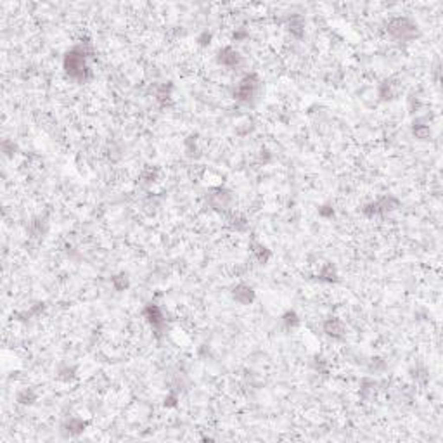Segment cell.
Masks as SVG:
<instances>
[{
	"instance_id": "1",
	"label": "cell",
	"mask_w": 443,
	"mask_h": 443,
	"mask_svg": "<svg viewBox=\"0 0 443 443\" xmlns=\"http://www.w3.org/2000/svg\"><path fill=\"white\" fill-rule=\"evenodd\" d=\"M87 52L83 47H78L75 50L68 52L64 57V69L69 76L78 80H85L87 73H89V68H87Z\"/></svg>"
},
{
	"instance_id": "2",
	"label": "cell",
	"mask_w": 443,
	"mask_h": 443,
	"mask_svg": "<svg viewBox=\"0 0 443 443\" xmlns=\"http://www.w3.org/2000/svg\"><path fill=\"white\" fill-rule=\"evenodd\" d=\"M414 28H415L414 24H412L408 19H405V17H397V19H393L390 24H388L390 33L397 38L412 37V35H414Z\"/></svg>"
},
{
	"instance_id": "3",
	"label": "cell",
	"mask_w": 443,
	"mask_h": 443,
	"mask_svg": "<svg viewBox=\"0 0 443 443\" xmlns=\"http://www.w3.org/2000/svg\"><path fill=\"white\" fill-rule=\"evenodd\" d=\"M256 87H258V80H256V76L255 75L246 76V78L237 85L234 95L237 97L239 100H249L253 95H255Z\"/></svg>"
},
{
	"instance_id": "4",
	"label": "cell",
	"mask_w": 443,
	"mask_h": 443,
	"mask_svg": "<svg viewBox=\"0 0 443 443\" xmlns=\"http://www.w3.org/2000/svg\"><path fill=\"white\" fill-rule=\"evenodd\" d=\"M324 331L327 332L329 336H332V338H341L343 332H345V325H343V322L338 320V318H329V320L324 324Z\"/></svg>"
},
{
	"instance_id": "5",
	"label": "cell",
	"mask_w": 443,
	"mask_h": 443,
	"mask_svg": "<svg viewBox=\"0 0 443 443\" xmlns=\"http://www.w3.org/2000/svg\"><path fill=\"white\" fill-rule=\"evenodd\" d=\"M234 298L239 301V303L248 305V303H251V301H253V298H255V293H253V289H251V287H248V286H237L234 289Z\"/></svg>"
},
{
	"instance_id": "6",
	"label": "cell",
	"mask_w": 443,
	"mask_h": 443,
	"mask_svg": "<svg viewBox=\"0 0 443 443\" xmlns=\"http://www.w3.org/2000/svg\"><path fill=\"white\" fill-rule=\"evenodd\" d=\"M239 54L235 50H232V48H223V50H220V54H218V61L222 62L223 66H235L239 62Z\"/></svg>"
},
{
	"instance_id": "7",
	"label": "cell",
	"mask_w": 443,
	"mask_h": 443,
	"mask_svg": "<svg viewBox=\"0 0 443 443\" xmlns=\"http://www.w3.org/2000/svg\"><path fill=\"white\" fill-rule=\"evenodd\" d=\"M145 317L149 318V322H151L154 327L163 325V313L158 307H149L147 310H145Z\"/></svg>"
},
{
	"instance_id": "8",
	"label": "cell",
	"mask_w": 443,
	"mask_h": 443,
	"mask_svg": "<svg viewBox=\"0 0 443 443\" xmlns=\"http://www.w3.org/2000/svg\"><path fill=\"white\" fill-rule=\"evenodd\" d=\"M33 400H35V397L31 393H28V391H24L23 395H19V401H21V403H31Z\"/></svg>"
}]
</instances>
